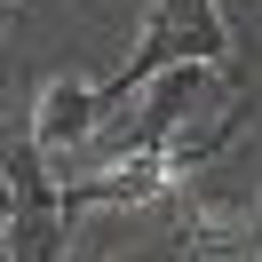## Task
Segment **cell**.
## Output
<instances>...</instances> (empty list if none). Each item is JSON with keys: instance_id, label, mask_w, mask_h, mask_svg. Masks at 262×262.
Instances as JSON below:
<instances>
[{"instance_id": "2", "label": "cell", "mask_w": 262, "mask_h": 262, "mask_svg": "<svg viewBox=\"0 0 262 262\" xmlns=\"http://www.w3.org/2000/svg\"><path fill=\"white\" fill-rule=\"evenodd\" d=\"M8 159V254L16 262H56L72 246V207H64V175L48 167L40 135L0 151Z\"/></svg>"}, {"instance_id": "1", "label": "cell", "mask_w": 262, "mask_h": 262, "mask_svg": "<svg viewBox=\"0 0 262 262\" xmlns=\"http://www.w3.org/2000/svg\"><path fill=\"white\" fill-rule=\"evenodd\" d=\"M183 56H207V64H238V24L223 16V0H151L143 8V24H135V48H127V64L103 80V103H127L135 88L151 80V72H167V64H183Z\"/></svg>"}, {"instance_id": "3", "label": "cell", "mask_w": 262, "mask_h": 262, "mask_svg": "<svg viewBox=\"0 0 262 262\" xmlns=\"http://www.w3.org/2000/svg\"><path fill=\"white\" fill-rule=\"evenodd\" d=\"M103 119H112V103H103V80H80V72H64V80L40 88V112H32V135L40 151H64V159H80L88 143L103 135Z\"/></svg>"}]
</instances>
